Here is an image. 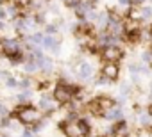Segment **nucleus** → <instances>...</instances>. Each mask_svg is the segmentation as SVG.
<instances>
[{
  "instance_id": "1",
  "label": "nucleus",
  "mask_w": 152,
  "mask_h": 137,
  "mask_svg": "<svg viewBox=\"0 0 152 137\" xmlns=\"http://www.w3.org/2000/svg\"><path fill=\"white\" fill-rule=\"evenodd\" d=\"M41 110L32 107V105H22L16 109V119L22 123V125H27V126H36L39 121H41Z\"/></svg>"
},
{
  "instance_id": "2",
  "label": "nucleus",
  "mask_w": 152,
  "mask_h": 137,
  "mask_svg": "<svg viewBox=\"0 0 152 137\" xmlns=\"http://www.w3.org/2000/svg\"><path fill=\"white\" fill-rule=\"evenodd\" d=\"M61 130L68 137H86V135H90L88 123H84L81 119H72V118H68L66 121L61 123Z\"/></svg>"
},
{
  "instance_id": "3",
  "label": "nucleus",
  "mask_w": 152,
  "mask_h": 137,
  "mask_svg": "<svg viewBox=\"0 0 152 137\" xmlns=\"http://www.w3.org/2000/svg\"><path fill=\"white\" fill-rule=\"evenodd\" d=\"M100 57L104 61H111V62H118L124 59V48L120 45H104L100 50Z\"/></svg>"
},
{
  "instance_id": "4",
  "label": "nucleus",
  "mask_w": 152,
  "mask_h": 137,
  "mask_svg": "<svg viewBox=\"0 0 152 137\" xmlns=\"http://www.w3.org/2000/svg\"><path fill=\"white\" fill-rule=\"evenodd\" d=\"M0 48H2V52H4L7 57H11V55L22 52V45H20V41L15 39V37H4V39H0Z\"/></svg>"
},
{
  "instance_id": "5",
  "label": "nucleus",
  "mask_w": 152,
  "mask_h": 137,
  "mask_svg": "<svg viewBox=\"0 0 152 137\" xmlns=\"http://www.w3.org/2000/svg\"><path fill=\"white\" fill-rule=\"evenodd\" d=\"M100 73H102L107 80H116V79H118V75H120V66H118V62L106 61V62L102 64Z\"/></svg>"
},
{
  "instance_id": "6",
  "label": "nucleus",
  "mask_w": 152,
  "mask_h": 137,
  "mask_svg": "<svg viewBox=\"0 0 152 137\" xmlns=\"http://www.w3.org/2000/svg\"><path fill=\"white\" fill-rule=\"evenodd\" d=\"M77 73H79V77H81L83 80H90V79H93L95 68H93V64H91V62H88V61H83V62L79 64V70H77Z\"/></svg>"
},
{
  "instance_id": "7",
  "label": "nucleus",
  "mask_w": 152,
  "mask_h": 137,
  "mask_svg": "<svg viewBox=\"0 0 152 137\" xmlns=\"http://www.w3.org/2000/svg\"><path fill=\"white\" fill-rule=\"evenodd\" d=\"M57 105H59V103L54 100V96H47V94H43L41 100H39V110H43V112H54Z\"/></svg>"
},
{
  "instance_id": "8",
  "label": "nucleus",
  "mask_w": 152,
  "mask_h": 137,
  "mask_svg": "<svg viewBox=\"0 0 152 137\" xmlns=\"http://www.w3.org/2000/svg\"><path fill=\"white\" fill-rule=\"evenodd\" d=\"M36 62H38V66H39V70H41L43 73H50V71L54 70V61H52L50 57H45L43 53L36 55Z\"/></svg>"
},
{
  "instance_id": "9",
  "label": "nucleus",
  "mask_w": 152,
  "mask_h": 137,
  "mask_svg": "<svg viewBox=\"0 0 152 137\" xmlns=\"http://www.w3.org/2000/svg\"><path fill=\"white\" fill-rule=\"evenodd\" d=\"M41 48L45 50H50V52H59V41L54 37V36H48V34H43V41H41Z\"/></svg>"
},
{
  "instance_id": "10",
  "label": "nucleus",
  "mask_w": 152,
  "mask_h": 137,
  "mask_svg": "<svg viewBox=\"0 0 152 137\" xmlns=\"http://www.w3.org/2000/svg\"><path fill=\"white\" fill-rule=\"evenodd\" d=\"M86 110L90 112V114H93V116H104V110L100 109V105H99V100L97 98H93V100H90L88 103H86Z\"/></svg>"
},
{
  "instance_id": "11",
  "label": "nucleus",
  "mask_w": 152,
  "mask_h": 137,
  "mask_svg": "<svg viewBox=\"0 0 152 137\" xmlns=\"http://www.w3.org/2000/svg\"><path fill=\"white\" fill-rule=\"evenodd\" d=\"M97 100H99V105H100V109L104 110V114H106L107 110H111V109L116 105V102H115L113 98H109V96H99Z\"/></svg>"
},
{
  "instance_id": "12",
  "label": "nucleus",
  "mask_w": 152,
  "mask_h": 137,
  "mask_svg": "<svg viewBox=\"0 0 152 137\" xmlns=\"http://www.w3.org/2000/svg\"><path fill=\"white\" fill-rule=\"evenodd\" d=\"M104 116H106L109 121H115V123H118V121H124V119H122V118H124V112H122L120 109H115V107H113L111 110H107Z\"/></svg>"
},
{
  "instance_id": "13",
  "label": "nucleus",
  "mask_w": 152,
  "mask_h": 137,
  "mask_svg": "<svg viewBox=\"0 0 152 137\" xmlns=\"http://www.w3.org/2000/svg\"><path fill=\"white\" fill-rule=\"evenodd\" d=\"M141 23H152V7L141 6Z\"/></svg>"
},
{
  "instance_id": "14",
  "label": "nucleus",
  "mask_w": 152,
  "mask_h": 137,
  "mask_svg": "<svg viewBox=\"0 0 152 137\" xmlns=\"http://www.w3.org/2000/svg\"><path fill=\"white\" fill-rule=\"evenodd\" d=\"M31 98H32V89H22V93L18 94V102H22V103L29 102Z\"/></svg>"
},
{
  "instance_id": "15",
  "label": "nucleus",
  "mask_w": 152,
  "mask_h": 137,
  "mask_svg": "<svg viewBox=\"0 0 152 137\" xmlns=\"http://www.w3.org/2000/svg\"><path fill=\"white\" fill-rule=\"evenodd\" d=\"M141 62H145V64H150L152 62V50L150 48H147V50L141 52Z\"/></svg>"
},
{
  "instance_id": "16",
  "label": "nucleus",
  "mask_w": 152,
  "mask_h": 137,
  "mask_svg": "<svg viewBox=\"0 0 152 137\" xmlns=\"http://www.w3.org/2000/svg\"><path fill=\"white\" fill-rule=\"evenodd\" d=\"M6 84H7V87H11V89H20V82L15 79V77H7V80H6Z\"/></svg>"
},
{
  "instance_id": "17",
  "label": "nucleus",
  "mask_w": 152,
  "mask_h": 137,
  "mask_svg": "<svg viewBox=\"0 0 152 137\" xmlns=\"http://www.w3.org/2000/svg\"><path fill=\"white\" fill-rule=\"evenodd\" d=\"M56 32H57V25H54V23H52V25H47V27H45V34L54 36Z\"/></svg>"
},
{
  "instance_id": "18",
  "label": "nucleus",
  "mask_w": 152,
  "mask_h": 137,
  "mask_svg": "<svg viewBox=\"0 0 152 137\" xmlns=\"http://www.w3.org/2000/svg\"><path fill=\"white\" fill-rule=\"evenodd\" d=\"M118 6L124 7L125 11H129V7L132 6V0H118Z\"/></svg>"
},
{
  "instance_id": "19",
  "label": "nucleus",
  "mask_w": 152,
  "mask_h": 137,
  "mask_svg": "<svg viewBox=\"0 0 152 137\" xmlns=\"http://www.w3.org/2000/svg\"><path fill=\"white\" fill-rule=\"evenodd\" d=\"M143 4H147V0H132V6H138V7H141Z\"/></svg>"
},
{
  "instance_id": "20",
  "label": "nucleus",
  "mask_w": 152,
  "mask_h": 137,
  "mask_svg": "<svg viewBox=\"0 0 152 137\" xmlns=\"http://www.w3.org/2000/svg\"><path fill=\"white\" fill-rule=\"evenodd\" d=\"M7 77H9V73H7V71H0V80H4V82H6V80H7Z\"/></svg>"
},
{
  "instance_id": "21",
  "label": "nucleus",
  "mask_w": 152,
  "mask_h": 137,
  "mask_svg": "<svg viewBox=\"0 0 152 137\" xmlns=\"http://www.w3.org/2000/svg\"><path fill=\"white\" fill-rule=\"evenodd\" d=\"M2 137H6V135H2Z\"/></svg>"
},
{
  "instance_id": "22",
  "label": "nucleus",
  "mask_w": 152,
  "mask_h": 137,
  "mask_svg": "<svg viewBox=\"0 0 152 137\" xmlns=\"http://www.w3.org/2000/svg\"><path fill=\"white\" fill-rule=\"evenodd\" d=\"M150 66H152V62H150Z\"/></svg>"
},
{
  "instance_id": "23",
  "label": "nucleus",
  "mask_w": 152,
  "mask_h": 137,
  "mask_svg": "<svg viewBox=\"0 0 152 137\" xmlns=\"http://www.w3.org/2000/svg\"><path fill=\"white\" fill-rule=\"evenodd\" d=\"M45 2H47V0H45Z\"/></svg>"
}]
</instances>
